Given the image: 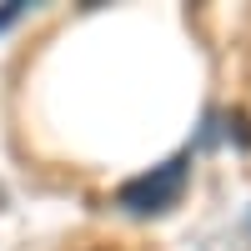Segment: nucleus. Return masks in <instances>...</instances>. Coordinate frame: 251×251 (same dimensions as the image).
Returning <instances> with one entry per match:
<instances>
[{
	"mask_svg": "<svg viewBox=\"0 0 251 251\" xmlns=\"http://www.w3.org/2000/svg\"><path fill=\"white\" fill-rule=\"evenodd\" d=\"M186 171H191V156L181 151V156H171V161L151 166L146 176L126 181L121 191H116V206H121V211H131V216H156V211H166V206L181 201V191H186Z\"/></svg>",
	"mask_w": 251,
	"mask_h": 251,
	"instance_id": "f257e3e1",
	"label": "nucleus"
}]
</instances>
